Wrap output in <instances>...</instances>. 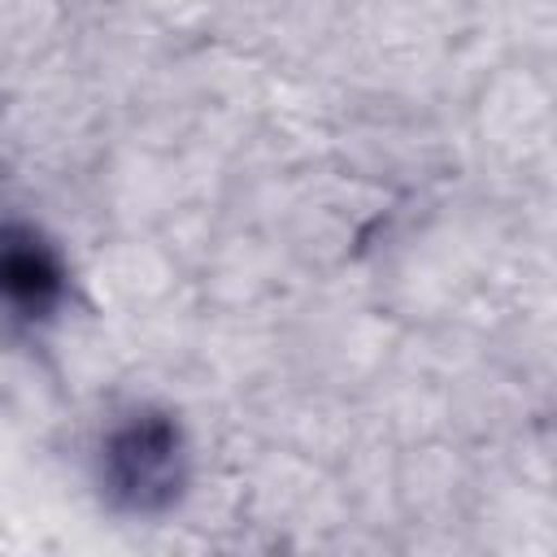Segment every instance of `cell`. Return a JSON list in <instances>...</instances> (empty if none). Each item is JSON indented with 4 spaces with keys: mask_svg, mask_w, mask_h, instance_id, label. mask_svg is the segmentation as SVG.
Masks as SVG:
<instances>
[{
    "mask_svg": "<svg viewBox=\"0 0 557 557\" xmlns=\"http://www.w3.org/2000/svg\"><path fill=\"white\" fill-rule=\"evenodd\" d=\"M57 265L52 257L26 239V235H9L0 231V296L9 305H22V309H44L57 292Z\"/></svg>",
    "mask_w": 557,
    "mask_h": 557,
    "instance_id": "cell-1",
    "label": "cell"
}]
</instances>
